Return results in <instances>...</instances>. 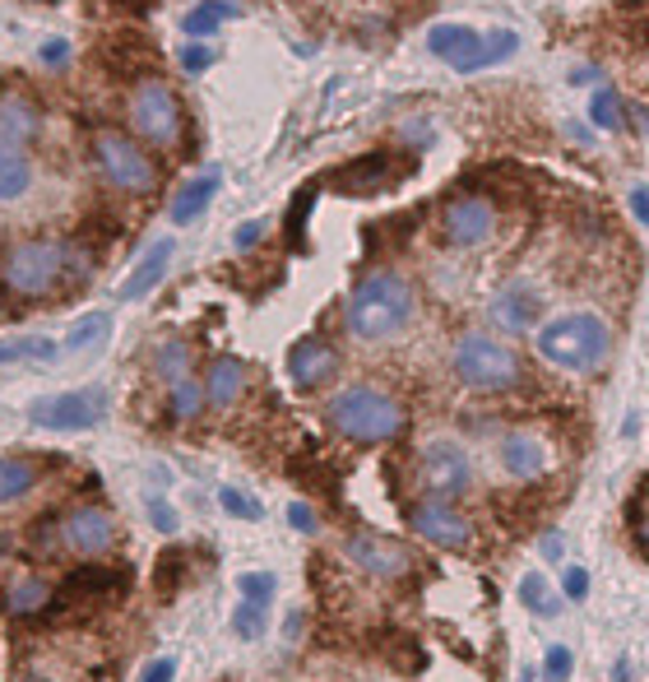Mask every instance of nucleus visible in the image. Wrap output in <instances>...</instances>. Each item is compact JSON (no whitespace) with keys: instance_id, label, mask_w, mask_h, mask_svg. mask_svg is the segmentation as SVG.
<instances>
[{"instance_id":"8fccbe9b","label":"nucleus","mask_w":649,"mask_h":682,"mask_svg":"<svg viewBox=\"0 0 649 682\" xmlns=\"http://www.w3.org/2000/svg\"><path fill=\"white\" fill-rule=\"evenodd\" d=\"M636 539H640V548H645V553H649V516H645V520H640V524H636Z\"/></svg>"},{"instance_id":"79ce46f5","label":"nucleus","mask_w":649,"mask_h":682,"mask_svg":"<svg viewBox=\"0 0 649 682\" xmlns=\"http://www.w3.org/2000/svg\"><path fill=\"white\" fill-rule=\"evenodd\" d=\"M149 520H153V530H163V534H176V511L163 501V497H149Z\"/></svg>"},{"instance_id":"9b49d317","label":"nucleus","mask_w":649,"mask_h":682,"mask_svg":"<svg viewBox=\"0 0 649 682\" xmlns=\"http://www.w3.org/2000/svg\"><path fill=\"white\" fill-rule=\"evenodd\" d=\"M56 543L80 557H103L116 543V520L107 506H74L56 520Z\"/></svg>"},{"instance_id":"49530a36","label":"nucleus","mask_w":649,"mask_h":682,"mask_svg":"<svg viewBox=\"0 0 649 682\" xmlns=\"http://www.w3.org/2000/svg\"><path fill=\"white\" fill-rule=\"evenodd\" d=\"M631 213L649 228V186H631Z\"/></svg>"},{"instance_id":"a878e982","label":"nucleus","mask_w":649,"mask_h":682,"mask_svg":"<svg viewBox=\"0 0 649 682\" xmlns=\"http://www.w3.org/2000/svg\"><path fill=\"white\" fill-rule=\"evenodd\" d=\"M37 487V464L19 455H0V506H10L19 497H28Z\"/></svg>"},{"instance_id":"e433bc0d","label":"nucleus","mask_w":649,"mask_h":682,"mask_svg":"<svg viewBox=\"0 0 649 682\" xmlns=\"http://www.w3.org/2000/svg\"><path fill=\"white\" fill-rule=\"evenodd\" d=\"M311 200H316V186H302V190H298V200H292V209H288V238H292V246H302V242H306V213H311Z\"/></svg>"},{"instance_id":"412c9836","label":"nucleus","mask_w":649,"mask_h":682,"mask_svg":"<svg viewBox=\"0 0 649 682\" xmlns=\"http://www.w3.org/2000/svg\"><path fill=\"white\" fill-rule=\"evenodd\" d=\"M28 186H33V159L24 153V145L0 135V205L24 200Z\"/></svg>"},{"instance_id":"09e8293b","label":"nucleus","mask_w":649,"mask_h":682,"mask_svg":"<svg viewBox=\"0 0 649 682\" xmlns=\"http://www.w3.org/2000/svg\"><path fill=\"white\" fill-rule=\"evenodd\" d=\"M613 682H636V673H631V659H617V664H613Z\"/></svg>"},{"instance_id":"dca6fc26","label":"nucleus","mask_w":649,"mask_h":682,"mask_svg":"<svg viewBox=\"0 0 649 682\" xmlns=\"http://www.w3.org/2000/svg\"><path fill=\"white\" fill-rule=\"evenodd\" d=\"M390 177H395V163H390V153H367V159L358 163H344L339 172L329 177V190L339 195H376L390 186Z\"/></svg>"},{"instance_id":"2f4dec72","label":"nucleus","mask_w":649,"mask_h":682,"mask_svg":"<svg viewBox=\"0 0 649 682\" xmlns=\"http://www.w3.org/2000/svg\"><path fill=\"white\" fill-rule=\"evenodd\" d=\"M589 122L599 130H622L626 126V107H622V93L617 89H599L589 97Z\"/></svg>"},{"instance_id":"37998d69","label":"nucleus","mask_w":649,"mask_h":682,"mask_svg":"<svg viewBox=\"0 0 649 682\" xmlns=\"http://www.w3.org/2000/svg\"><path fill=\"white\" fill-rule=\"evenodd\" d=\"M288 524H292L298 534H316V511H311L306 501H292V506H288Z\"/></svg>"},{"instance_id":"4c0bfd02","label":"nucleus","mask_w":649,"mask_h":682,"mask_svg":"<svg viewBox=\"0 0 649 682\" xmlns=\"http://www.w3.org/2000/svg\"><path fill=\"white\" fill-rule=\"evenodd\" d=\"M570 673H576V655H570L566 646H547V655H543V682H570Z\"/></svg>"},{"instance_id":"39448f33","label":"nucleus","mask_w":649,"mask_h":682,"mask_svg":"<svg viewBox=\"0 0 649 682\" xmlns=\"http://www.w3.org/2000/svg\"><path fill=\"white\" fill-rule=\"evenodd\" d=\"M450 372L464 390H478V395H497V390H510L520 385L524 367H520V354L501 339L483 335V330H468L460 335L455 354H450Z\"/></svg>"},{"instance_id":"9d476101","label":"nucleus","mask_w":649,"mask_h":682,"mask_svg":"<svg viewBox=\"0 0 649 682\" xmlns=\"http://www.w3.org/2000/svg\"><path fill=\"white\" fill-rule=\"evenodd\" d=\"M491 232H497V209H491L487 195L460 190V195H450V200H445V209H441V238H445V246L478 251V246L491 242Z\"/></svg>"},{"instance_id":"de8ad7c7","label":"nucleus","mask_w":649,"mask_h":682,"mask_svg":"<svg viewBox=\"0 0 649 682\" xmlns=\"http://www.w3.org/2000/svg\"><path fill=\"white\" fill-rule=\"evenodd\" d=\"M538 548H543V557H547V562H557V557H561V534H557V530H553V534H543Z\"/></svg>"},{"instance_id":"6ab92c4d","label":"nucleus","mask_w":649,"mask_h":682,"mask_svg":"<svg viewBox=\"0 0 649 682\" xmlns=\"http://www.w3.org/2000/svg\"><path fill=\"white\" fill-rule=\"evenodd\" d=\"M501 464H506L510 478L529 483V478H538V474L547 470V446H543L534 432H510V437L501 441Z\"/></svg>"},{"instance_id":"72a5a7b5","label":"nucleus","mask_w":649,"mask_h":682,"mask_svg":"<svg viewBox=\"0 0 649 682\" xmlns=\"http://www.w3.org/2000/svg\"><path fill=\"white\" fill-rule=\"evenodd\" d=\"M232 632H237L242 640H260V636L269 632V613H265V603L242 599V603H237V613H232Z\"/></svg>"},{"instance_id":"7ed1b4c3","label":"nucleus","mask_w":649,"mask_h":682,"mask_svg":"<svg viewBox=\"0 0 649 682\" xmlns=\"http://www.w3.org/2000/svg\"><path fill=\"white\" fill-rule=\"evenodd\" d=\"M329 432H339L352 446H385L404 432V404L385 395L381 385H344L339 395L325 404Z\"/></svg>"},{"instance_id":"cd10ccee","label":"nucleus","mask_w":649,"mask_h":682,"mask_svg":"<svg viewBox=\"0 0 649 682\" xmlns=\"http://www.w3.org/2000/svg\"><path fill=\"white\" fill-rule=\"evenodd\" d=\"M47 599H51V585L43 576H19L10 585V594H5V609L14 617H28V613H43L47 609Z\"/></svg>"},{"instance_id":"f3484780","label":"nucleus","mask_w":649,"mask_h":682,"mask_svg":"<svg viewBox=\"0 0 649 682\" xmlns=\"http://www.w3.org/2000/svg\"><path fill=\"white\" fill-rule=\"evenodd\" d=\"M172 256H176V242H172V238H159V242H153V246L144 251V256H140V265L130 269V279L121 284V302H140V298H149V292L167 279Z\"/></svg>"},{"instance_id":"4468645a","label":"nucleus","mask_w":649,"mask_h":682,"mask_svg":"<svg viewBox=\"0 0 649 682\" xmlns=\"http://www.w3.org/2000/svg\"><path fill=\"white\" fill-rule=\"evenodd\" d=\"M487 316L497 330H506V335H529V330H538V316H543V298L534 288L524 284H510L501 288L497 298L487 302Z\"/></svg>"},{"instance_id":"c9c22d12","label":"nucleus","mask_w":649,"mask_h":682,"mask_svg":"<svg viewBox=\"0 0 649 682\" xmlns=\"http://www.w3.org/2000/svg\"><path fill=\"white\" fill-rule=\"evenodd\" d=\"M219 506H223L232 520H260L265 516V506L255 501V497H246L242 487H219Z\"/></svg>"},{"instance_id":"423d86ee","label":"nucleus","mask_w":649,"mask_h":682,"mask_svg":"<svg viewBox=\"0 0 649 682\" xmlns=\"http://www.w3.org/2000/svg\"><path fill=\"white\" fill-rule=\"evenodd\" d=\"M126 122H130L135 140L172 149L176 140H182V130H186V107H182V97L172 93L167 80L144 74V80H135V89L126 97Z\"/></svg>"},{"instance_id":"f03ea898","label":"nucleus","mask_w":649,"mask_h":682,"mask_svg":"<svg viewBox=\"0 0 649 682\" xmlns=\"http://www.w3.org/2000/svg\"><path fill=\"white\" fill-rule=\"evenodd\" d=\"M534 348L547 367L589 377L613 354V325H607L599 311H561V316L543 321L534 330Z\"/></svg>"},{"instance_id":"bb28decb","label":"nucleus","mask_w":649,"mask_h":682,"mask_svg":"<svg viewBox=\"0 0 649 682\" xmlns=\"http://www.w3.org/2000/svg\"><path fill=\"white\" fill-rule=\"evenodd\" d=\"M515 594H520V603H524V609L534 613V617H557V613L566 609V594H557L538 571H529V576L520 580Z\"/></svg>"},{"instance_id":"603ef678","label":"nucleus","mask_w":649,"mask_h":682,"mask_svg":"<svg viewBox=\"0 0 649 682\" xmlns=\"http://www.w3.org/2000/svg\"><path fill=\"white\" fill-rule=\"evenodd\" d=\"M33 682H47V678H33Z\"/></svg>"},{"instance_id":"4be33fe9","label":"nucleus","mask_w":649,"mask_h":682,"mask_svg":"<svg viewBox=\"0 0 649 682\" xmlns=\"http://www.w3.org/2000/svg\"><path fill=\"white\" fill-rule=\"evenodd\" d=\"M37 130H43V112H37L33 97H24V93L0 97V135H5V140L28 145V140H37Z\"/></svg>"},{"instance_id":"c85d7f7f","label":"nucleus","mask_w":649,"mask_h":682,"mask_svg":"<svg viewBox=\"0 0 649 682\" xmlns=\"http://www.w3.org/2000/svg\"><path fill=\"white\" fill-rule=\"evenodd\" d=\"M107 335H112V316H107V311H89V316H80L70 325L61 354H89V348H97Z\"/></svg>"},{"instance_id":"a18cd8bd","label":"nucleus","mask_w":649,"mask_h":682,"mask_svg":"<svg viewBox=\"0 0 649 682\" xmlns=\"http://www.w3.org/2000/svg\"><path fill=\"white\" fill-rule=\"evenodd\" d=\"M172 678H176V659H167V655L153 659V664L140 673V682H172Z\"/></svg>"},{"instance_id":"f704fd0d","label":"nucleus","mask_w":649,"mask_h":682,"mask_svg":"<svg viewBox=\"0 0 649 682\" xmlns=\"http://www.w3.org/2000/svg\"><path fill=\"white\" fill-rule=\"evenodd\" d=\"M237 590H242V599L265 603V609H269L274 590H279V576H274V571H242V576H237Z\"/></svg>"},{"instance_id":"f257e3e1","label":"nucleus","mask_w":649,"mask_h":682,"mask_svg":"<svg viewBox=\"0 0 649 682\" xmlns=\"http://www.w3.org/2000/svg\"><path fill=\"white\" fill-rule=\"evenodd\" d=\"M413 311H418L413 284L399 275V269H376V275H367L348 292L344 330H348V339H358V344H385L413 321Z\"/></svg>"},{"instance_id":"a211bd4d","label":"nucleus","mask_w":649,"mask_h":682,"mask_svg":"<svg viewBox=\"0 0 649 682\" xmlns=\"http://www.w3.org/2000/svg\"><path fill=\"white\" fill-rule=\"evenodd\" d=\"M219 186H223V172L219 167H209V172H200V177H190L182 190L172 195V205H167V219L176 223V228H186V223H195L200 213L209 209V200L219 195Z\"/></svg>"},{"instance_id":"b1692460","label":"nucleus","mask_w":649,"mask_h":682,"mask_svg":"<svg viewBox=\"0 0 649 682\" xmlns=\"http://www.w3.org/2000/svg\"><path fill=\"white\" fill-rule=\"evenodd\" d=\"M228 19H242V5L237 0H200L195 10L182 14V33L186 37H213Z\"/></svg>"},{"instance_id":"20e7f679","label":"nucleus","mask_w":649,"mask_h":682,"mask_svg":"<svg viewBox=\"0 0 649 682\" xmlns=\"http://www.w3.org/2000/svg\"><path fill=\"white\" fill-rule=\"evenodd\" d=\"M89 159L97 167V177H103L112 190L121 195H153L159 190V163H153V153L144 149V140H135L130 130H97L93 145H89Z\"/></svg>"},{"instance_id":"a19ab883","label":"nucleus","mask_w":649,"mask_h":682,"mask_svg":"<svg viewBox=\"0 0 649 682\" xmlns=\"http://www.w3.org/2000/svg\"><path fill=\"white\" fill-rule=\"evenodd\" d=\"M561 594H566V603H580V599L589 594V571H584V567H566V576H561Z\"/></svg>"},{"instance_id":"6e6552de","label":"nucleus","mask_w":649,"mask_h":682,"mask_svg":"<svg viewBox=\"0 0 649 682\" xmlns=\"http://www.w3.org/2000/svg\"><path fill=\"white\" fill-rule=\"evenodd\" d=\"M107 414V390L84 385V390H61V395H43L28 404V423L47 427V432H89Z\"/></svg>"},{"instance_id":"f8f14e48","label":"nucleus","mask_w":649,"mask_h":682,"mask_svg":"<svg viewBox=\"0 0 649 682\" xmlns=\"http://www.w3.org/2000/svg\"><path fill=\"white\" fill-rule=\"evenodd\" d=\"M408 524L418 530L427 543H437V548H450V553H460V548H468L474 543V524H468L455 506L450 501H441V497H427V501H418L408 511Z\"/></svg>"},{"instance_id":"473e14b6","label":"nucleus","mask_w":649,"mask_h":682,"mask_svg":"<svg viewBox=\"0 0 649 682\" xmlns=\"http://www.w3.org/2000/svg\"><path fill=\"white\" fill-rule=\"evenodd\" d=\"M56 354H61V344H51V339H43V335H33V339H10V344H0V367H5V362H24V358L51 362Z\"/></svg>"},{"instance_id":"c03bdc74","label":"nucleus","mask_w":649,"mask_h":682,"mask_svg":"<svg viewBox=\"0 0 649 682\" xmlns=\"http://www.w3.org/2000/svg\"><path fill=\"white\" fill-rule=\"evenodd\" d=\"M37 56H43V66H66L70 61V43H66V37H47Z\"/></svg>"},{"instance_id":"5701e85b","label":"nucleus","mask_w":649,"mask_h":682,"mask_svg":"<svg viewBox=\"0 0 649 682\" xmlns=\"http://www.w3.org/2000/svg\"><path fill=\"white\" fill-rule=\"evenodd\" d=\"M515 47H520V33H510V28H491V33H483V37H478V47L468 51L455 70H460V74L491 70V66H501L506 56H515Z\"/></svg>"},{"instance_id":"ddd939ff","label":"nucleus","mask_w":649,"mask_h":682,"mask_svg":"<svg viewBox=\"0 0 649 682\" xmlns=\"http://www.w3.org/2000/svg\"><path fill=\"white\" fill-rule=\"evenodd\" d=\"M344 553H348L352 567H362L367 576H376V580H399L413 567V557H408L404 543L381 539V534H348Z\"/></svg>"},{"instance_id":"58836bf2","label":"nucleus","mask_w":649,"mask_h":682,"mask_svg":"<svg viewBox=\"0 0 649 682\" xmlns=\"http://www.w3.org/2000/svg\"><path fill=\"white\" fill-rule=\"evenodd\" d=\"M176 61H182L186 74H200V70L213 66V43H200V37H195V43H186L182 51H176Z\"/></svg>"},{"instance_id":"3c124183","label":"nucleus","mask_w":649,"mask_h":682,"mask_svg":"<svg viewBox=\"0 0 649 682\" xmlns=\"http://www.w3.org/2000/svg\"><path fill=\"white\" fill-rule=\"evenodd\" d=\"M640 116H645V130H649V107H640Z\"/></svg>"},{"instance_id":"2eb2a0df","label":"nucleus","mask_w":649,"mask_h":682,"mask_svg":"<svg viewBox=\"0 0 649 682\" xmlns=\"http://www.w3.org/2000/svg\"><path fill=\"white\" fill-rule=\"evenodd\" d=\"M288 377L298 390H321L325 381L339 377V354L325 339H298L288 348Z\"/></svg>"},{"instance_id":"ea45409f","label":"nucleus","mask_w":649,"mask_h":682,"mask_svg":"<svg viewBox=\"0 0 649 682\" xmlns=\"http://www.w3.org/2000/svg\"><path fill=\"white\" fill-rule=\"evenodd\" d=\"M265 219H246V223H237V232H232V246L237 251H251V246H260L265 242Z\"/></svg>"},{"instance_id":"1a4fd4ad","label":"nucleus","mask_w":649,"mask_h":682,"mask_svg":"<svg viewBox=\"0 0 649 682\" xmlns=\"http://www.w3.org/2000/svg\"><path fill=\"white\" fill-rule=\"evenodd\" d=\"M418 474H422V487H427L431 497L455 501V497H464L468 487H474V460H468V451H464L460 441L437 437V441L422 446Z\"/></svg>"},{"instance_id":"0eeeda50","label":"nucleus","mask_w":649,"mask_h":682,"mask_svg":"<svg viewBox=\"0 0 649 682\" xmlns=\"http://www.w3.org/2000/svg\"><path fill=\"white\" fill-rule=\"evenodd\" d=\"M61 279H66V242L28 238L0 256V284L14 298H47V292L61 288Z\"/></svg>"},{"instance_id":"c756f323","label":"nucleus","mask_w":649,"mask_h":682,"mask_svg":"<svg viewBox=\"0 0 649 682\" xmlns=\"http://www.w3.org/2000/svg\"><path fill=\"white\" fill-rule=\"evenodd\" d=\"M153 377L167 381V385L190 377V344L186 339H163L159 354H153Z\"/></svg>"},{"instance_id":"aec40b11","label":"nucleus","mask_w":649,"mask_h":682,"mask_svg":"<svg viewBox=\"0 0 649 682\" xmlns=\"http://www.w3.org/2000/svg\"><path fill=\"white\" fill-rule=\"evenodd\" d=\"M246 381H251V372H246L242 358H213L209 372H205V400L213 408H232V404L242 400Z\"/></svg>"},{"instance_id":"7c9ffc66","label":"nucleus","mask_w":649,"mask_h":682,"mask_svg":"<svg viewBox=\"0 0 649 682\" xmlns=\"http://www.w3.org/2000/svg\"><path fill=\"white\" fill-rule=\"evenodd\" d=\"M205 385L195 381V377H182V381H172V395H167V414L176 423H190V418H200V408H205Z\"/></svg>"},{"instance_id":"393cba45","label":"nucleus","mask_w":649,"mask_h":682,"mask_svg":"<svg viewBox=\"0 0 649 682\" xmlns=\"http://www.w3.org/2000/svg\"><path fill=\"white\" fill-rule=\"evenodd\" d=\"M478 37L483 33H474V28H464V24H437L427 33V47H431V56H441V61H450V66H460L468 51L478 47Z\"/></svg>"}]
</instances>
